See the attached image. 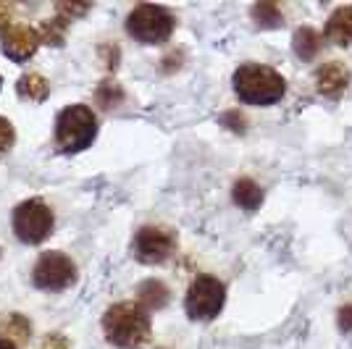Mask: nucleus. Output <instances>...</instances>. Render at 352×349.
I'll return each instance as SVG.
<instances>
[{"mask_svg": "<svg viewBox=\"0 0 352 349\" xmlns=\"http://www.w3.org/2000/svg\"><path fill=\"white\" fill-rule=\"evenodd\" d=\"M103 331L121 349H142L150 341V315L134 302H118L103 315Z\"/></svg>", "mask_w": 352, "mask_h": 349, "instance_id": "f257e3e1", "label": "nucleus"}, {"mask_svg": "<svg viewBox=\"0 0 352 349\" xmlns=\"http://www.w3.org/2000/svg\"><path fill=\"white\" fill-rule=\"evenodd\" d=\"M236 98L248 105H274L284 98L287 82L279 71L263 63H245L234 71Z\"/></svg>", "mask_w": 352, "mask_h": 349, "instance_id": "f03ea898", "label": "nucleus"}, {"mask_svg": "<svg viewBox=\"0 0 352 349\" xmlns=\"http://www.w3.org/2000/svg\"><path fill=\"white\" fill-rule=\"evenodd\" d=\"M98 137V116L87 105H69L56 118V145L63 153H82Z\"/></svg>", "mask_w": 352, "mask_h": 349, "instance_id": "7ed1b4c3", "label": "nucleus"}, {"mask_svg": "<svg viewBox=\"0 0 352 349\" xmlns=\"http://www.w3.org/2000/svg\"><path fill=\"white\" fill-rule=\"evenodd\" d=\"M176 19L171 11H166L161 5H134L129 16H126V32L142 45H163L171 34H174Z\"/></svg>", "mask_w": 352, "mask_h": 349, "instance_id": "20e7f679", "label": "nucleus"}, {"mask_svg": "<svg viewBox=\"0 0 352 349\" xmlns=\"http://www.w3.org/2000/svg\"><path fill=\"white\" fill-rule=\"evenodd\" d=\"M56 226V216L50 205L43 200H27L16 205L14 210V232L24 245H40L45 242Z\"/></svg>", "mask_w": 352, "mask_h": 349, "instance_id": "39448f33", "label": "nucleus"}, {"mask_svg": "<svg viewBox=\"0 0 352 349\" xmlns=\"http://www.w3.org/2000/svg\"><path fill=\"white\" fill-rule=\"evenodd\" d=\"M226 286L216 276H197L190 284L184 310L192 320H213L223 310Z\"/></svg>", "mask_w": 352, "mask_h": 349, "instance_id": "423d86ee", "label": "nucleus"}, {"mask_svg": "<svg viewBox=\"0 0 352 349\" xmlns=\"http://www.w3.org/2000/svg\"><path fill=\"white\" fill-rule=\"evenodd\" d=\"M176 234L168 226H142L132 239V255L145 265H161L176 252Z\"/></svg>", "mask_w": 352, "mask_h": 349, "instance_id": "0eeeda50", "label": "nucleus"}, {"mask_svg": "<svg viewBox=\"0 0 352 349\" xmlns=\"http://www.w3.org/2000/svg\"><path fill=\"white\" fill-rule=\"evenodd\" d=\"M32 281L37 289L63 291L76 284V262L63 252H45L32 268Z\"/></svg>", "mask_w": 352, "mask_h": 349, "instance_id": "6e6552de", "label": "nucleus"}, {"mask_svg": "<svg viewBox=\"0 0 352 349\" xmlns=\"http://www.w3.org/2000/svg\"><path fill=\"white\" fill-rule=\"evenodd\" d=\"M40 45H43L40 32L27 27V24H14L11 30L3 32V53L11 60H16V63L30 60L37 53Z\"/></svg>", "mask_w": 352, "mask_h": 349, "instance_id": "1a4fd4ad", "label": "nucleus"}, {"mask_svg": "<svg viewBox=\"0 0 352 349\" xmlns=\"http://www.w3.org/2000/svg\"><path fill=\"white\" fill-rule=\"evenodd\" d=\"M350 85V69L339 60H329L316 71V89L323 98H339Z\"/></svg>", "mask_w": 352, "mask_h": 349, "instance_id": "9d476101", "label": "nucleus"}, {"mask_svg": "<svg viewBox=\"0 0 352 349\" xmlns=\"http://www.w3.org/2000/svg\"><path fill=\"white\" fill-rule=\"evenodd\" d=\"M326 37L339 47H352V5H342L329 16Z\"/></svg>", "mask_w": 352, "mask_h": 349, "instance_id": "9b49d317", "label": "nucleus"}, {"mask_svg": "<svg viewBox=\"0 0 352 349\" xmlns=\"http://www.w3.org/2000/svg\"><path fill=\"white\" fill-rule=\"evenodd\" d=\"M168 300H171V291L158 278H147L137 289V305L147 310V313L150 310H163V307L168 305Z\"/></svg>", "mask_w": 352, "mask_h": 349, "instance_id": "f8f14e48", "label": "nucleus"}, {"mask_svg": "<svg viewBox=\"0 0 352 349\" xmlns=\"http://www.w3.org/2000/svg\"><path fill=\"white\" fill-rule=\"evenodd\" d=\"M16 92L30 102H43L50 95V82L45 79L43 74H24L16 82Z\"/></svg>", "mask_w": 352, "mask_h": 349, "instance_id": "ddd939ff", "label": "nucleus"}, {"mask_svg": "<svg viewBox=\"0 0 352 349\" xmlns=\"http://www.w3.org/2000/svg\"><path fill=\"white\" fill-rule=\"evenodd\" d=\"M232 197H234V203L242 207V210H258L261 203H263V190L252 181V179H239L234 181V190H232Z\"/></svg>", "mask_w": 352, "mask_h": 349, "instance_id": "4468645a", "label": "nucleus"}, {"mask_svg": "<svg viewBox=\"0 0 352 349\" xmlns=\"http://www.w3.org/2000/svg\"><path fill=\"white\" fill-rule=\"evenodd\" d=\"M294 53L300 56L302 60H313L318 53H321V45H323V37L318 34L316 30H310V27H300V30L294 32Z\"/></svg>", "mask_w": 352, "mask_h": 349, "instance_id": "2eb2a0df", "label": "nucleus"}, {"mask_svg": "<svg viewBox=\"0 0 352 349\" xmlns=\"http://www.w3.org/2000/svg\"><path fill=\"white\" fill-rule=\"evenodd\" d=\"M0 328H3V336H8L16 347L19 344H27L32 339V323L21 313H11L8 318H3Z\"/></svg>", "mask_w": 352, "mask_h": 349, "instance_id": "dca6fc26", "label": "nucleus"}, {"mask_svg": "<svg viewBox=\"0 0 352 349\" xmlns=\"http://www.w3.org/2000/svg\"><path fill=\"white\" fill-rule=\"evenodd\" d=\"M252 19L263 30H276V27L284 24V14H281V8L276 3H258V5H252Z\"/></svg>", "mask_w": 352, "mask_h": 349, "instance_id": "f3484780", "label": "nucleus"}, {"mask_svg": "<svg viewBox=\"0 0 352 349\" xmlns=\"http://www.w3.org/2000/svg\"><path fill=\"white\" fill-rule=\"evenodd\" d=\"M66 21L63 19H58V16H53V19H45L43 24H40V40H43L45 45H53V47H60L63 45V40H66Z\"/></svg>", "mask_w": 352, "mask_h": 349, "instance_id": "a211bd4d", "label": "nucleus"}, {"mask_svg": "<svg viewBox=\"0 0 352 349\" xmlns=\"http://www.w3.org/2000/svg\"><path fill=\"white\" fill-rule=\"evenodd\" d=\"M95 100H98V105H100L103 111H111V108H116L118 102L124 100V89H121L118 82L105 79L103 85L98 87V92H95Z\"/></svg>", "mask_w": 352, "mask_h": 349, "instance_id": "6ab92c4d", "label": "nucleus"}, {"mask_svg": "<svg viewBox=\"0 0 352 349\" xmlns=\"http://www.w3.org/2000/svg\"><path fill=\"white\" fill-rule=\"evenodd\" d=\"M89 11V3H58L56 5V16L63 19L66 24L74 21V19H79V16H85Z\"/></svg>", "mask_w": 352, "mask_h": 349, "instance_id": "aec40b11", "label": "nucleus"}, {"mask_svg": "<svg viewBox=\"0 0 352 349\" xmlns=\"http://www.w3.org/2000/svg\"><path fill=\"white\" fill-rule=\"evenodd\" d=\"M16 142V131H14V124L8 121V118L0 116V155L3 153H8Z\"/></svg>", "mask_w": 352, "mask_h": 349, "instance_id": "412c9836", "label": "nucleus"}, {"mask_svg": "<svg viewBox=\"0 0 352 349\" xmlns=\"http://www.w3.org/2000/svg\"><path fill=\"white\" fill-rule=\"evenodd\" d=\"M221 124H223L226 129L236 131V134H245V129H248V118L242 116L239 111H229V113H223V116H221Z\"/></svg>", "mask_w": 352, "mask_h": 349, "instance_id": "4be33fe9", "label": "nucleus"}, {"mask_svg": "<svg viewBox=\"0 0 352 349\" xmlns=\"http://www.w3.org/2000/svg\"><path fill=\"white\" fill-rule=\"evenodd\" d=\"M40 349H72V344H69V339L63 334H47L43 339Z\"/></svg>", "mask_w": 352, "mask_h": 349, "instance_id": "5701e85b", "label": "nucleus"}, {"mask_svg": "<svg viewBox=\"0 0 352 349\" xmlns=\"http://www.w3.org/2000/svg\"><path fill=\"white\" fill-rule=\"evenodd\" d=\"M11 21H14V8L8 3H0V32L11 30Z\"/></svg>", "mask_w": 352, "mask_h": 349, "instance_id": "b1692460", "label": "nucleus"}, {"mask_svg": "<svg viewBox=\"0 0 352 349\" xmlns=\"http://www.w3.org/2000/svg\"><path fill=\"white\" fill-rule=\"evenodd\" d=\"M339 328L352 331V305H344L339 310Z\"/></svg>", "mask_w": 352, "mask_h": 349, "instance_id": "393cba45", "label": "nucleus"}, {"mask_svg": "<svg viewBox=\"0 0 352 349\" xmlns=\"http://www.w3.org/2000/svg\"><path fill=\"white\" fill-rule=\"evenodd\" d=\"M0 349H19V347H16L14 341L8 339V336H3V334H0Z\"/></svg>", "mask_w": 352, "mask_h": 349, "instance_id": "a878e982", "label": "nucleus"}, {"mask_svg": "<svg viewBox=\"0 0 352 349\" xmlns=\"http://www.w3.org/2000/svg\"><path fill=\"white\" fill-rule=\"evenodd\" d=\"M0 85H3V79H0Z\"/></svg>", "mask_w": 352, "mask_h": 349, "instance_id": "bb28decb", "label": "nucleus"}]
</instances>
